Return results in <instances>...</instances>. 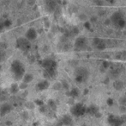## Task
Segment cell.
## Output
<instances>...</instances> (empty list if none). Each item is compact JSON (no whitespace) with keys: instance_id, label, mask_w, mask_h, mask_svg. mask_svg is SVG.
Instances as JSON below:
<instances>
[{"instance_id":"16","label":"cell","mask_w":126,"mask_h":126,"mask_svg":"<svg viewBox=\"0 0 126 126\" xmlns=\"http://www.w3.org/2000/svg\"><path fill=\"white\" fill-rule=\"evenodd\" d=\"M33 79V76L31 74H26L25 75H24L22 80H23L24 83H26V84H28V83L31 82Z\"/></svg>"},{"instance_id":"18","label":"cell","mask_w":126,"mask_h":126,"mask_svg":"<svg viewBox=\"0 0 126 126\" xmlns=\"http://www.w3.org/2000/svg\"><path fill=\"white\" fill-rule=\"evenodd\" d=\"M19 89H20V87H19L18 85L16 84V83L12 84L11 86H10V92H11V93H13V94H16V93H17V92L19 91Z\"/></svg>"},{"instance_id":"2","label":"cell","mask_w":126,"mask_h":126,"mask_svg":"<svg viewBox=\"0 0 126 126\" xmlns=\"http://www.w3.org/2000/svg\"><path fill=\"white\" fill-rule=\"evenodd\" d=\"M111 22L118 28H124L126 24L125 19L124 18V16L120 12H115L111 17Z\"/></svg>"},{"instance_id":"19","label":"cell","mask_w":126,"mask_h":126,"mask_svg":"<svg viewBox=\"0 0 126 126\" xmlns=\"http://www.w3.org/2000/svg\"><path fill=\"white\" fill-rule=\"evenodd\" d=\"M87 111H88L90 114H96V113H98V109L94 105H92L87 110Z\"/></svg>"},{"instance_id":"9","label":"cell","mask_w":126,"mask_h":126,"mask_svg":"<svg viewBox=\"0 0 126 126\" xmlns=\"http://www.w3.org/2000/svg\"><path fill=\"white\" fill-rule=\"evenodd\" d=\"M94 46L99 50H104L106 49V42L100 38H94Z\"/></svg>"},{"instance_id":"8","label":"cell","mask_w":126,"mask_h":126,"mask_svg":"<svg viewBox=\"0 0 126 126\" xmlns=\"http://www.w3.org/2000/svg\"><path fill=\"white\" fill-rule=\"evenodd\" d=\"M37 35H38V34H37V31L35 30V29L30 28V29H28V30H27L25 34V37L28 41L31 42V41H33L37 38Z\"/></svg>"},{"instance_id":"14","label":"cell","mask_w":126,"mask_h":126,"mask_svg":"<svg viewBox=\"0 0 126 126\" xmlns=\"http://www.w3.org/2000/svg\"><path fill=\"white\" fill-rule=\"evenodd\" d=\"M57 75V70H50L46 71L44 70V76L46 79H54Z\"/></svg>"},{"instance_id":"17","label":"cell","mask_w":126,"mask_h":126,"mask_svg":"<svg viewBox=\"0 0 126 126\" xmlns=\"http://www.w3.org/2000/svg\"><path fill=\"white\" fill-rule=\"evenodd\" d=\"M62 122H63V125H70V124L72 123V119H71V118H70V116L66 115V116H64L63 118V119H62Z\"/></svg>"},{"instance_id":"20","label":"cell","mask_w":126,"mask_h":126,"mask_svg":"<svg viewBox=\"0 0 126 126\" xmlns=\"http://www.w3.org/2000/svg\"><path fill=\"white\" fill-rule=\"evenodd\" d=\"M48 106L51 108V110H52V111H55L56 108H57L56 104H55V102L53 100H49L48 101Z\"/></svg>"},{"instance_id":"21","label":"cell","mask_w":126,"mask_h":126,"mask_svg":"<svg viewBox=\"0 0 126 126\" xmlns=\"http://www.w3.org/2000/svg\"><path fill=\"white\" fill-rule=\"evenodd\" d=\"M78 95H79V91L76 88L71 89V91H70V96L71 97H77Z\"/></svg>"},{"instance_id":"24","label":"cell","mask_w":126,"mask_h":126,"mask_svg":"<svg viewBox=\"0 0 126 126\" xmlns=\"http://www.w3.org/2000/svg\"><path fill=\"white\" fill-rule=\"evenodd\" d=\"M4 25H3V23H0V33H1L2 31L3 30V29H4Z\"/></svg>"},{"instance_id":"26","label":"cell","mask_w":126,"mask_h":126,"mask_svg":"<svg viewBox=\"0 0 126 126\" xmlns=\"http://www.w3.org/2000/svg\"><path fill=\"white\" fill-rule=\"evenodd\" d=\"M34 60H35V59H34V56L32 55V56H31V59H29V61H30L31 63H32V62H34Z\"/></svg>"},{"instance_id":"29","label":"cell","mask_w":126,"mask_h":126,"mask_svg":"<svg viewBox=\"0 0 126 126\" xmlns=\"http://www.w3.org/2000/svg\"><path fill=\"white\" fill-rule=\"evenodd\" d=\"M0 96H1V93H0Z\"/></svg>"},{"instance_id":"6","label":"cell","mask_w":126,"mask_h":126,"mask_svg":"<svg viewBox=\"0 0 126 126\" xmlns=\"http://www.w3.org/2000/svg\"><path fill=\"white\" fill-rule=\"evenodd\" d=\"M88 76V72L85 68L83 67H80L76 70V80L78 83L83 82V80H85V79Z\"/></svg>"},{"instance_id":"27","label":"cell","mask_w":126,"mask_h":126,"mask_svg":"<svg viewBox=\"0 0 126 126\" xmlns=\"http://www.w3.org/2000/svg\"><path fill=\"white\" fill-rule=\"evenodd\" d=\"M3 53H2V51L0 50V61L3 59Z\"/></svg>"},{"instance_id":"1","label":"cell","mask_w":126,"mask_h":126,"mask_svg":"<svg viewBox=\"0 0 126 126\" xmlns=\"http://www.w3.org/2000/svg\"><path fill=\"white\" fill-rule=\"evenodd\" d=\"M10 71L13 74V76L16 79V80L22 79L24 75L26 74L24 65L18 60H15V61H12L11 65H10Z\"/></svg>"},{"instance_id":"22","label":"cell","mask_w":126,"mask_h":126,"mask_svg":"<svg viewBox=\"0 0 126 126\" xmlns=\"http://www.w3.org/2000/svg\"><path fill=\"white\" fill-rule=\"evenodd\" d=\"M3 25H4L5 28H8V27H10V24H11V22H10V20H5L4 22L3 23Z\"/></svg>"},{"instance_id":"15","label":"cell","mask_w":126,"mask_h":126,"mask_svg":"<svg viewBox=\"0 0 126 126\" xmlns=\"http://www.w3.org/2000/svg\"><path fill=\"white\" fill-rule=\"evenodd\" d=\"M113 86L116 90H121L122 88L124 87V83L123 81L119 80V79H117V80L114 81L113 83Z\"/></svg>"},{"instance_id":"23","label":"cell","mask_w":126,"mask_h":126,"mask_svg":"<svg viewBox=\"0 0 126 126\" xmlns=\"http://www.w3.org/2000/svg\"><path fill=\"white\" fill-rule=\"evenodd\" d=\"M35 103H36L38 105H40V106H42V105H44V104H43V102H42L41 100H36L35 101Z\"/></svg>"},{"instance_id":"10","label":"cell","mask_w":126,"mask_h":126,"mask_svg":"<svg viewBox=\"0 0 126 126\" xmlns=\"http://www.w3.org/2000/svg\"><path fill=\"white\" fill-rule=\"evenodd\" d=\"M49 87V82L47 79H43L38 82V84L36 85V89L38 91H45Z\"/></svg>"},{"instance_id":"5","label":"cell","mask_w":126,"mask_h":126,"mask_svg":"<svg viewBox=\"0 0 126 126\" xmlns=\"http://www.w3.org/2000/svg\"><path fill=\"white\" fill-rule=\"evenodd\" d=\"M86 111H87V109L85 108V106L81 104H76L71 108V113L74 116H76V117L83 115L86 112Z\"/></svg>"},{"instance_id":"3","label":"cell","mask_w":126,"mask_h":126,"mask_svg":"<svg viewBox=\"0 0 126 126\" xmlns=\"http://www.w3.org/2000/svg\"><path fill=\"white\" fill-rule=\"evenodd\" d=\"M16 48L22 51H28L31 48V42L26 37H20L16 40Z\"/></svg>"},{"instance_id":"7","label":"cell","mask_w":126,"mask_h":126,"mask_svg":"<svg viewBox=\"0 0 126 126\" xmlns=\"http://www.w3.org/2000/svg\"><path fill=\"white\" fill-rule=\"evenodd\" d=\"M87 38L84 36H79L76 40L75 42V48L76 50H84L87 48Z\"/></svg>"},{"instance_id":"12","label":"cell","mask_w":126,"mask_h":126,"mask_svg":"<svg viewBox=\"0 0 126 126\" xmlns=\"http://www.w3.org/2000/svg\"><path fill=\"white\" fill-rule=\"evenodd\" d=\"M12 109V106L10 105V104H8V103H5V104H3V105L1 106V108H0V113H1V115H5L7 114V113H9L10 111H11Z\"/></svg>"},{"instance_id":"13","label":"cell","mask_w":126,"mask_h":126,"mask_svg":"<svg viewBox=\"0 0 126 126\" xmlns=\"http://www.w3.org/2000/svg\"><path fill=\"white\" fill-rule=\"evenodd\" d=\"M57 6V3L55 0H46V7L47 8V10L52 11L55 10Z\"/></svg>"},{"instance_id":"11","label":"cell","mask_w":126,"mask_h":126,"mask_svg":"<svg viewBox=\"0 0 126 126\" xmlns=\"http://www.w3.org/2000/svg\"><path fill=\"white\" fill-rule=\"evenodd\" d=\"M123 123L121 118H119L118 117L115 116H110L109 118V124L111 126H120Z\"/></svg>"},{"instance_id":"4","label":"cell","mask_w":126,"mask_h":126,"mask_svg":"<svg viewBox=\"0 0 126 126\" xmlns=\"http://www.w3.org/2000/svg\"><path fill=\"white\" fill-rule=\"evenodd\" d=\"M44 70L50 71V70H57V62L52 59H45L42 61L41 63Z\"/></svg>"},{"instance_id":"28","label":"cell","mask_w":126,"mask_h":126,"mask_svg":"<svg viewBox=\"0 0 126 126\" xmlns=\"http://www.w3.org/2000/svg\"><path fill=\"white\" fill-rule=\"evenodd\" d=\"M106 2H108V3H114L115 0H106Z\"/></svg>"},{"instance_id":"25","label":"cell","mask_w":126,"mask_h":126,"mask_svg":"<svg viewBox=\"0 0 126 126\" xmlns=\"http://www.w3.org/2000/svg\"><path fill=\"white\" fill-rule=\"evenodd\" d=\"M108 66H109V64L106 62V61H104V62H103V67H104L105 68H106V67H107Z\"/></svg>"}]
</instances>
